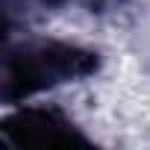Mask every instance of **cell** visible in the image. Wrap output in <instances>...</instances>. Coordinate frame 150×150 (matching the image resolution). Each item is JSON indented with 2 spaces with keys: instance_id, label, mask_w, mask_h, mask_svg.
I'll use <instances>...</instances> for the list:
<instances>
[{
  "instance_id": "cell-1",
  "label": "cell",
  "mask_w": 150,
  "mask_h": 150,
  "mask_svg": "<svg viewBox=\"0 0 150 150\" xmlns=\"http://www.w3.org/2000/svg\"><path fill=\"white\" fill-rule=\"evenodd\" d=\"M100 68L94 50L68 44V41H21L9 44L0 68V100L15 106L44 88L86 80Z\"/></svg>"
},
{
  "instance_id": "cell-2",
  "label": "cell",
  "mask_w": 150,
  "mask_h": 150,
  "mask_svg": "<svg viewBox=\"0 0 150 150\" xmlns=\"http://www.w3.org/2000/svg\"><path fill=\"white\" fill-rule=\"evenodd\" d=\"M6 141L12 144H91L88 135L56 106H24L0 124Z\"/></svg>"
},
{
  "instance_id": "cell-3",
  "label": "cell",
  "mask_w": 150,
  "mask_h": 150,
  "mask_svg": "<svg viewBox=\"0 0 150 150\" xmlns=\"http://www.w3.org/2000/svg\"><path fill=\"white\" fill-rule=\"evenodd\" d=\"M62 3H80V6H86V9H91V12H106V9L121 6L124 0H62Z\"/></svg>"
},
{
  "instance_id": "cell-4",
  "label": "cell",
  "mask_w": 150,
  "mask_h": 150,
  "mask_svg": "<svg viewBox=\"0 0 150 150\" xmlns=\"http://www.w3.org/2000/svg\"><path fill=\"white\" fill-rule=\"evenodd\" d=\"M41 3H44V6H59L62 0H41Z\"/></svg>"
}]
</instances>
